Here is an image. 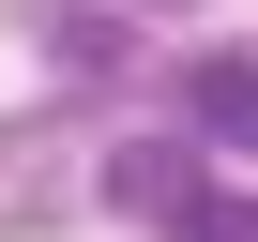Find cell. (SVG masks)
Here are the masks:
<instances>
[{
  "mask_svg": "<svg viewBox=\"0 0 258 242\" xmlns=\"http://www.w3.org/2000/svg\"><path fill=\"white\" fill-rule=\"evenodd\" d=\"M91 137H76V121L61 106H31V121H0V227H61L76 197H91Z\"/></svg>",
  "mask_w": 258,
  "mask_h": 242,
  "instance_id": "cell-1",
  "label": "cell"
},
{
  "mask_svg": "<svg viewBox=\"0 0 258 242\" xmlns=\"http://www.w3.org/2000/svg\"><path fill=\"white\" fill-rule=\"evenodd\" d=\"M198 182H213V152H198V137H106V167H91V197H106V212H152V227H167Z\"/></svg>",
  "mask_w": 258,
  "mask_h": 242,
  "instance_id": "cell-2",
  "label": "cell"
},
{
  "mask_svg": "<svg viewBox=\"0 0 258 242\" xmlns=\"http://www.w3.org/2000/svg\"><path fill=\"white\" fill-rule=\"evenodd\" d=\"M182 137L198 152H258V46H198L182 61Z\"/></svg>",
  "mask_w": 258,
  "mask_h": 242,
  "instance_id": "cell-3",
  "label": "cell"
},
{
  "mask_svg": "<svg viewBox=\"0 0 258 242\" xmlns=\"http://www.w3.org/2000/svg\"><path fill=\"white\" fill-rule=\"evenodd\" d=\"M167 242H258V197H228V182H198V197L167 212Z\"/></svg>",
  "mask_w": 258,
  "mask_h": 242,
  "instance_id": "cell-4",
  "label": "cell"
},
{
  "mask_svg": "<svg viewBox=\"0 0 258 242\" xmlns=\"http://www.w3.org/2000/svg\"><path fill=\"white\" fill-rule=\"evenodd\" d=\"M61 61H76V76H121L137 46H121V16H76V31H61Z\"/></svg>",
  "mask_w": 258,
  "mask_h": 242,
  "instance_id": "cell-5",
  "label": "cell"
}]
</instances>
